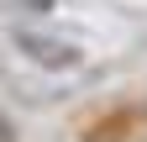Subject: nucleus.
Wrapping results in <instances>:
<instances>
[{"label": "nucleus", "instance_id": "f257e3e1", "mask_svg": "<svg viewBox=\"0 0 147 142\" xmlns=\"http://www.w3.org/2000/svg\"><path fill=\"white\" fill-rule=\"evenodd\" d=\"M142 126H147L142 111H110V116H100L95 126L84 132V142H137Z\"/></svg>", "mask_w": 147, "mask_h": 142}]
</instances>
